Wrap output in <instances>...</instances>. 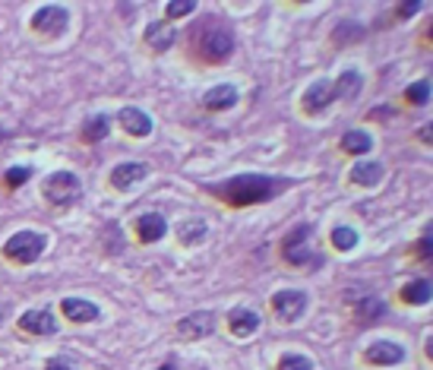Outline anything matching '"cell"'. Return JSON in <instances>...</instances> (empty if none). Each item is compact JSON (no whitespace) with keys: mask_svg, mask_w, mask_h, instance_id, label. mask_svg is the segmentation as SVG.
Here are the masks:
<instances>
[{"mask_svg":"<svg viewBox=\"0 0 433 370\" xmlns=\"http://www.w3.org/2000/svg\"><path fill=\"white\" fill-rule=\"evenodd\" d=\"M288 184L291 181H285V177L238 174V177H228V181L215 184L212 196H218L222 203L234 206V209H244V206H256V203H266V199L278 196L282 190H288Z\"/></svg>","mask_w":433,"mask_h":370,"instance_id":"cell-1","label":"cell"},{"mask_svg":"<svg viewBox=\"0 0 433 370\" xmlns=\"http://www.w3.org/2000/svg\"><path fill=\"white\" fill-rule=\"evenodd\" d=\"M41 190H45V199L54 206H73L83 199V184H79V177L73 171H54L45 177V184H41Z\"/></svg>","mask_w":433,"mask_h":370,"instance_id":"cell-2","label":"cell"},{"mask_svg":"<svg viewBox=\"0 0 433 370\" xmlns=\"http://www.w3.org/2000/svg\"><path fill=\"white\" fill-rule=\"evenodd\" d=\"M48 247V234L41 231H16L10 241L4 244V256L13 263H35Z\"/></svg>","mask_w":433,"mask_h":370,"instance_id":"cell-3","label":"cell"},{"mask_svg":"<svg viewBox=\"0 0 433 370\" xmlns=\"http://www.w3.org/2000/svg\"><path fill=\"white\" fill-rule=\"evenodd\" d=\"M313 228L310 225H297L295 231L288 234V241H285V260H288L291 266H304V269H320L322 266V256L317 254V250L307 247V241H310Z\"/></svg>","mask_w":433,"mask_h":370,"instance_id":"cell-4","label":"cell"},{"mask_svg":"<svg viewBox=\"0 0 433 370\" xmlns=\"http://www.w3.org/2000/svg\"><path fill=\"white\" fill-rule=\"evenodd\" d=\"M272 310L282 323H297L307 310V294L304 291H275L272 294Z\"/></svg>","mask_w":433,"mask_h":370,"instance_id":"cell-5","label":"cell"},{"mask_svg":"<svg viewBox=\"0 0 433 370\" xmlns=\"http://www.w3.org/2000/svg\"><path fill=\"white\" fill-rule=\"evenodd\" d=\"M200 51H203L205 61H215V64L228 61L231 51H234V35L228 32V29H212V32L203 35Z\"/></svg>","mask_w":433,"mask_h":370,"instance_id":"cell-6","label":"cell"},{"mask_svg":"<svg viewBox=\"0 0 433 370\" xmlns=\"http://www.w3.org/2000/svg\"><path fill=\"white\" fill-rule=\"evenodd\" d=\"M67 22H70L67 6L48 4L32 16V29H35V32H41V35H61L63 29H67Z\"/></svg>","mask_w":433,"mask_h":370,"instance_id":"cell-7","label":"cell"},{"mask_svg":"<svg viewBox=\"0 0 433 370\" xmlns=\"http://www.w3.org/2000/svg\"><path fill=\"white\" fill-rule=\"evenodd\" d=\"M364 361L373 367H392V364H402V361H405V349H402L399 342L379 339V342H373L370 349L364 351Z\"/></svg>","mask_w":433,"mask_h":370,"instance_id":"cell-8","label":"cell"},{"mask_svg":"<svg viewBox=\"0 0 433 370\" xmlns=\"http://www.w3.org/2000/svg\"><path fill=\"white\" fill-rule=\"evenodd\" d=\"M215 329V314L212 310H193L190 316H183L178 323V332L183 339H203V336H212Z\"/></svg>","mask_w":433,"mask_h":370,"instance_id":"cell-9","label":"cell"},{"mask_svg":"<svg viewBox=\"0 0 433 370\" xmlns=\"http://www.w3.org/2000/svg\"><path fill=\"white\" fill-rule=\"evenodd\" d=\"M335 101V86L326 83V79H320V83H313L310 89L304 92V99H300V108L307 111V114H320L326 105H332Z\"/></svg>","mask_w":433,"mask_h":370,"instance_id":"cell-10","label":"cell"},{"mask_svg":"<svg viewBox=\"0 0 433 370\" xmlns=\"http://www.w3.org/2000/svg\"><path fill=\"white\" fill-rule=\"evenodd\" d=\"M19 329L32 332V336H54L57 320L51 310H29V314L19 316Z\"/></svg>","mask_w":433,"mask_h":370,"instance_id":"cell-11","label":"cell"},{"mask_svg":"<svg viewBox=\"0 0 433 370\" xmlns=\"http://www.w3.org/2000/svg\"><path fill=\"white\" fill-rule=\"evenodd\" d=\"M260 314L256 310H247V307H234L231 314H228V329H231V336H238V339H247V336H253L256 329H260Z\"/></svg>","mask_w":433,"mask_h":370,"instance_id":"cell-12","label":"cell"},{"mask_svg":"<svg viewBox=\"0 0 433 370\" xmlns=\"http://www.w3.org/2000/svg\"><path fill=\"white\" fill-rule=\"evenodd\" d=\"M149 174V165L143 161H127V165H117L111 171V187L114 190H130L133 184H139L143 177Z\"/></svg>","mask_w":433,"mask_h":370,"instance_id":"cell-13","label":"cell"},{"mask_svg":"<svg viewBox=\"0 0 433 370\" xmlns=\"http://www.w3.org/2000/svg\"><path fill=\"white\" fill-rule=\"evenodd\" d=\"M63 316H67L70 323H95L101 316L98 304H92V301H83V298H67L61 304Z\"/></svg>","mask_w":433,"mask_h":370,"instance_id":"cell-14","label":"cell"},{"mask_svg":"<svg viewBox=\"0 0 433 370\" xmlns=\"http://www.w3.org/2000/svg\"><path fill=\"white\" fill-rule=\"evenodd\" d=\"M117 121H121V127L130 133V136H149L152 133V117L146 114L143 108H123L121 114H117Z\"/></svg>","mask_w":433,"mask_h":370,"instance_id":"cell-15","label":"cell"},{"mask_svg":"<svg viewBox=\"0 0 433 370\" xmlns=\"http://www.w3.org/2000/svg\"><path fill=\"white\" fill-rule=\"evenodd\" d=\"M203 105L209 108V111H228V108H234V105H238V86H231V83L212 86L209 92H205Z\"/></svg>","mask_w":433,"mask_h":370,"instance_id":"cell-16","label":"cell"},{"mask_svg":"<svg viewBox=\"0 0 433 370\" xmlns=\"http://www.w3.org/2000/svg\"><path fill=\"white\" fill-rule=\"evenodd\" d=\"M386 174V168L379 165V161H357L355 168H351L348 181L357 184V187H373V184H379Z\"/></svg>","mask_w":433,"mask_h":370,"instance_id":"cell-17","label":"cell"},{"mask_svg":"<svg viewBox=\"0 0 433 370\" xmlns=\"http://www.w3.org/2000/svg\"><path fill=\"white\" fill-rule=\"evenodd\" d=\"M168 231V225H165V219L158 216V212H146V216H139L136 221V234H139V241L143 244H156L161 241V234Z\"/></svg>","mask_w":433,"mask_h":370,"instance_id":"cell-18","label":"cell"},{"mask_svg":"<svg viewBox=\"0 0 433 370\" xmlns=\"http://www.w3.org/2000/svg\"><path fill=\"white\" fill-rule=\"evenodd\" d=\"M108 133H111V117H108V114L86 117V124H83V143H101Z\"/></svg>","mask_w":433,"mask_h":370,"instance_id":"cell-19","label":"cell"},{"mask_svg":"<svg viewBox=\"0 0 433 370\" xmlns=\"http://www.w3.org/2000/svg\"><path fill=\"white\" fill-rule=\"evenodd\" d=\"M205 234H209V228H205L203 219H190V221H180L178 225V238H180V244H187V247L203 244Z\"/></svg>","mask_w":433,"mask_h":370,"instance_id":"cell-20","label":"cell"},{"mask_svg":"<svg viewBox=\"0 0 433 370\" xmlns=\"http://www.w3.org/2000/svg\"><path fill=\"white\" fill-rule=\"evenodd\" d=\"M146 41H149L156 51H168L174 44V29L165 26V22H149V29H146Z\"/></svg>","mask_w":433,"mask_h":370,"instance_id":"cell-21","label":"cell"},{"mask_svg":"<svg viewBox=\"0 0 433 370\" xmlns=\"http://www.w3.org/2000/svg\"><path fill=\"white\" fill-rule=\"evenodd\" d=\"M373 149V139L367 136L364 130H348L342 136V152H348V155H367Z\"/></svg>","mask_w":433,"mask_h":370,"instance_id":"cell-22","label":"cell"},{"mask_svg":"<svg viewBox=\"0 0 433 370\" xmlns=\"http://www.w3.org/2000/svg\"><path fill=\"white\" fill-rule=\"evenodd\" d=\"M332 86H335V99H355V95L361 92V73H357V70H345Z\"/></svg>","mask_w":433,"mask_h":370,"instance_id":"cell-23","label":"cell"},{"mask_svg":"<svg viewBox=\"0 0 433 370\" xmlns=\"http://www.w3.org/2000/svg\"><path fill=\"white\" fill-rule=\"evenodd\" d=\"M402 301L405 304H427L430 301V282L427 279H414V282H408L402 288Z\"/></svg>","mask_w":433,"mask_h":370,"instance_id":"cell-24","label":"cell"},{"mask_svg":"<svg viewBox=\"0 0 433 370\" xmlns=\"http://www.w3.org/2000/svg\"><path fill=\"white\" fill-rule=\"evenodd\" d=\"M332 247L335 250H355L357 247V231L348 225H339L332 228Z\"/></svg>","mask_w":433,"mask_h":370,"instance_id":"cell-25","label":"cell"},{"mask_svg":"<svg viewBox=\"0 0 433 370\" xmlns=\"http://www.w3.org/2000/svg\"><path fill=\"white\" fill-rule=\"evenodd\" d=\"M405 99L411 101V105H427L430 101V79H421V83H414L405 92Z\"/></svg>","mask_w":433,"mask_h":370,"instance_id":"cell-26","label":"cell"},{"mask_svg":"<svg viewBox=\"0 0 433 370\" xmlns=\"http://www.w3.org/2000/svg\"><path fill=\"white\" fill-rule=\"evenodd\" d=\"M278 370H313V361L307 354H285L278 361Z\"/></svg>","mask_w":433,"mask_h":370,"instance_id":"cell-27","label":"cell"},{"mask_svg":"<svg viewBox=\"0 0 433 370\" xmlns=\"http://www.w3.org/2000/svg\"><path fill=\"white\" fill-rule=\"evenodd\" d=\"M29 177H32V171H29V168H10V171L4 174V184H6L10 190H16V187H23Z\"/></svg>","mask_w":433,"mask_h":370,"instance_id":"cell-28","label":"cell"},{"mask_svg":"<svg viewBox=\"0 0 433 370\" xmlns=\"http://www.w3.org/2000/svg\"><path fill=\"white\" fill-rule=\"evenodd\" d=\"M193 6H196V0H171L165 13L171 19H180V16H187V13H193Z\"/></svg>","mask_w":433,"mask_h":370,"instance_id":"cell-29","label":"cell"},{"mask_svg":"<svg viewBox=\"0 0 433 370\" xmlns=\"http://www.w3.org/2000/svg\"><path fill=\"white\" fill-rule=\"evenodd\" d=\"M377 316H383V304H379L377 298H370L367 301V310H357V320H377Z\"/></svg>","mask_w":433,"mask_h":370,"instance_id":"cell-30","label":"cell"},{"mask_svg":"<svg viewBox=\"0 0 433 370\" xmlns=\"http://www.w3.org/2000/svg\"><path fill=\"white\" fill-rule=\"evenodd\" d=\"M421 6H424V4H417V0H408V4H402V6H399V16H402V19L414 16V13L421 10Z\"/></svg>","mask_w":433,"mask_h":370,"instance_id":"cell-31","label":"cell"},{"mask_svg":"<svg viewBox=\"0 0 433 370\" xmlns=\"http://www.w3.org/2000/svg\"><path fill=\"white\" fill-rule=\"evenodd\" d=\"M417 256H421V260H424V263H427V260H430V231H427V234H424V238H421V241H417Z\"/></svg>","mask_w":433,"mask_h":370,"instance_id":"cell-32","label":"cell"},{"mask_svg":"<svg viewBox=\"0 0 433 370\" xmlns=\"http://www.w3.org/2000/svg\"><path fill=\"white\" fill-rule=\"evenodd\" d=\"M45 370H73L70 364H67V361H48V367Z\"/></svg>","mask_w":433,"mask_h":370,"instance_id":"cell-33","label":"cell"},{"mask_svg":"<svg viewBox=\"0 0 433 370\" xmlns=\"http://www.w3.org/2000/svg\"><path fill=\"white\" fill-rule=\"evenodd\" d=\"M430 124H427V127H421V143H430Z\"/></svg>","mask_w":433,"mask_h":370,"instance_id":"cell-34","label":"cell"},{"mask_svg":"<svg viewBox=\"0 0 433 370\" xmlns=\"http://www.w3.org/2000/svg\"><path fill=\"white\" fill-rule=\"evenodd\" d=\"M158 370H178V367H174V364H161Z\"/></svg>","mask_w":433,"mask_h":370,"instance_id":"cell-35","label":"cell"}]
</instances>
